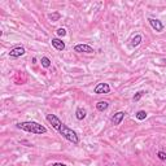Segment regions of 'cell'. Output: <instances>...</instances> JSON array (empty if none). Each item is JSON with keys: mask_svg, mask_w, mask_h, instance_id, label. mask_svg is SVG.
<instances>
[{"mask_svg": "<svg viewBox=\"0 0 166 166\" xmlns=\"http://www.w3.org/2000/svg\"><path fill=\"white\" fill-rule=\"evenodd\" d=\"M17 127L21 129V130H24V131H27V132L37 134V135H42V134H46L47 132V129L44 127V126H42L40 123L34 122V121L20 122V123H17Z\"/></svg>", "mask_w": 166, "mask_h": 166, "instance_id": "cell-1", "label": "cell"}, {"mask_svg": "<svg viewBox=\"0 0 166 166\" xmlns=\"http://www.w3.org/2000/svg\"><path fill=\"white\" fill-rule=\"evenodd\" d=\"M59 132L62 135V136L66 139V140H69V142L73 143V144H78V143H79V138H78L77 132H75L74 130L69 129L66 125H62V127L59 130Z\"/></svg>", "mask_w": 166, "mask_h": 166, "instance_id": "cell-2", "label": "cell"}, {"mask_svg": "<svg viewBox=\"0 0 166 166\" xmlns=\"http://www.w3.org/2000/svg\"><path fill=\"white\" fill-rule=\"evenodd\" d=\"M46 118H47V121L52 125V127H53L55 130H57V131H59L61 127H62V125H64L62 122L60 121L59 117H57V116H55V114H47Z\"/></svg>", "mask_w": 166, "mask_h": 166, "instance_id": "cell-3", "label": "cell"}, {"mask_svg": "<svg viewBox=\"0 0 166 166\" xmlns=\"http://www.w3.org/2000/svg\"><path fill=\"white\" fill-rule=\"evenodd\" d=\"M94 92H95V94H97V95H101V94H109V92H110V86H109L108 83H99V85L95 87Z\"/></svg>", "mask_w": 166, "mask_h": 166, "instance_id": "cell-4", "label": "cell"}, {"mask_svg": "<svg viewBox=\"0 0 166 166\" xmlns=\"http://www.w3.org/2000/svg\"><path fill=\"white\" fill-rule=\"evenodd\" d=\"M74 51L78 52V53H94V48L88 46V44H77L75 47H74Z\"/></svg>", "mask_w": 166, "mask_h": 166, "instance_id": "cell-5", "label": "cell"}, {"mask_svg": "<svg viewBox=\"0 0 166 166\" xmlns=\"http://www.w3.org/2000/svg\"><path fill=\"white\" fill-rule=\"evenodd\" d=\"M148 21H149V25L152 26V29L156 30L157 33H161L164 30V24L161 22L160 20H155V18H148Z\"/></svg>", "mask_w": 166, "mask_h": 166, "instance_id": "cell-6", "label": "cell"}, {"mask_svg": "<svg viewBox=\"0 0 166 166\" xmlns=\"http://www.w3.org/2000/svg\"><path fill=\"white\" fill-rule=\"evenodd\" d=\"M25 55V48L24 47H14L13 49H11L9 52V56L12 59H17V57H21V56Z\"/></svg>", "mask_w": 166, "mask_h": 166, "instance_id": "cell-7", "label": "cell"}, {"mask_svg": "<svg viewBox=\"0 0 166 166\" xmlns=\"http://www.w3.org/2000/svg\"><path fill=\"white\" fill-rule=\"evenodd\" d=\"M51 42H52V46H53L57 51H64L65 49V43L61 40L60 38H53Z\"/></svg>", "mask_w": 166, "mask_h": 166, "instance_id": "cell-8", "label": "cell"}, {"mask_svg": "<svg viewBox=\"0 0 166 166\" xmlns=\"http://www.w3.org/2000/svg\"><path fill=\"white\" fill-rule=\"evenodd\" d=\"M125 114H126L125 112H117L116 114L112 117V123L113 125H120L122 122V120L125 118Z\"/></svg>", "mask_w": 166, "mask_h": 166, "instance_id": "cell-9", "label": "cell"}, {"mask_svg": "<svg viewBox=\"0 0 166 166\" xmlns=\"http://www.w3.org/2000/svg\"><path fill=\"white\" fill-rule=\"evenodd\" d=\"M86 116H87V112H86L85 108H77V110H75V118H77L78 121L85 120Z\"/></svg>", "mask_w": 166, "mask_h": 166, "instance_id": "cell-10", "label": "cell"}, {"mask_svg": "<svg viewBox=\"0 0 166 166\" xmlns=\"http://www.w3.org/2000/svg\"><path fill=\"white\" fill-rule=\"evenodd\" d=\"M142 40H143L142 35H140V34H136V35H135L132 39H131V44H130V46L132 47V48H135V47H138L139 44H140Z\"/></svg>", "mask_w": 166, "mask_h": 166, "instance_id": "cell-11", "label": "cell"}, {"mask_svg": "<svg viewBox=\"0 0 166 166\" xmlns=\"http://www.w3.org/2000/svg\"><path fill=\"white\" fill-rule=\"evenodd\" d=\"M109 107V104L107 101H99L97 104H96V109H97L99 112H104V110H107Z\"/></svg>", "mask_w": 166, "mask_h": 166, "instance_id": "cell-12", "label": "cell"}, {"mask_svg": "<svg viewBox=\"0 0 166 166\" xmlns=\"http://www.w3.org/2000/svg\"><path fill=\"white\" fill-rule=\"evenodd\" d=\"M135 117H136L139 121H143V120L147 118V112H145V110H139L136 114H135Z\"/></svg>", "mask_w": 166, "mask_h": 166, "instance_id": "cell-13", "label": "cell"}, {"mask_svg": "<svg viewBox=\"0 0 166 166\" xmlns=\"http://www.w3.org/2000/svg\"><path fill=\"white\" fill-rule=\"evenodd\" d=\"M40 62H42V66L43 68H49L51 66V60L48 59V57H42Z\"/></svg>", "mask_w": 166, "mask_h": 166, "instance_id": "cell-14", "label": "cell"}, {"mask_svg": "<svg viewBox=\"0 0 166 166\" xmlns=\"http://www.w3.org/2000/svg\"><path fill=\"white\" fill-rule=\"evenodd\" d=\"M48 18L52 20V21L55 22V21H57V20L61 18V14H60V13H53V14H49V16H48Z\"/></svg>", "mask_w": 166, "mask_h": 166, "instance_id": "cell-15", "label": "cell"}, {"mask_svg": "<svg viewBox=\"0 0 166 166\" xmlns=\"http://www.w3.org/2000/svg\"><path fill=\"white\" fill-rule=\"evenodd\" d=\"M143 95H144V92H143V91H139V92H136V94L134 95L132 100H134V101H139V100L142 99V96H143Z\"/></svg>", "mask_w": 166, "mask_h": 166, "instance_id": "cell-16", "label": "cell"}, {"mask_svg": "<svg viewBox=\"0 0 166 166\" xmlns=\"http://www.w3.org/2000/svg\"><path fill=\"white\" fill-rule=\"evenodd\" d=\"M157 157L161 160V161H166V152L164 151H160L158 153H157Z\"/></svg>", "mask_w": 166, "mask_h": 166, "instance_id": "cell-17", "label": "cell"}, {"mask_svg": "<svg viewBox=\"0 0 166 166\" xmlns=\"http://www.w3.org/2000/svg\"><path fill=\"white\" fill-rule=\"evenodd\" d=\"M56 33H57V35H59V37H65V35H66V30H65L64 27L57 29V31H56Z\"/></svg>", "mask_w": 166, "mask_h": 166, "instance_id": "cell-18", "label": "cell"}, {"mask_svg": "<svg viewBox=\"0 0 166 166\" xmlns=\"http://www.w3.org/2000/svg\"><path fill=\"white\" fill-rule=\"evenodd\" d=\"M51 166H66L65 164H61V162H55V164H52Z\"/></svg>", "mask_w": 166, "mask_h": 166, "instance_id": "cell-19", "label": "cell"}]
</instances>
